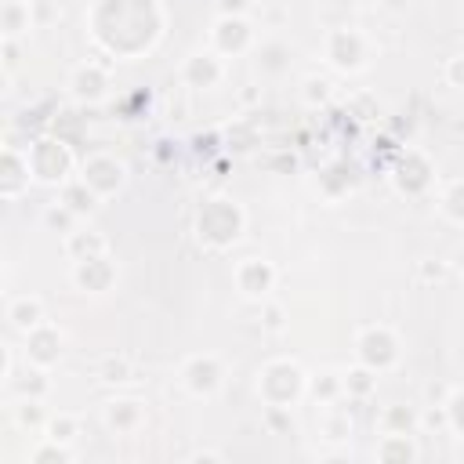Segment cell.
I'll use <instances>...</instances> for the list:
<instances>
[{
	"label": "cell",
	"instance_id": "1",
	"mask_svg": "<svg viewBox=\"0 0 464 464\" xmlns=\"http://www.w3.org/2000/svg\"><path fill=\"white\" fill-rule=\"evenodd\" d=\"M196 232H199V239L207 243V246H232L239 236H243V210L232 203V199H225V196H214V199H207L203 207H199V214H196Z\"/></svg>",
	"mask_w": 464,
	"mask_h": 464
},
{
	"label": "cell",
	"instance_id": "2",
	"mask_svg": "<svg viewBox=\"0 0 464 464\" xmlns=\"http://www.w3.org/2000/svg\"><path fill=\"white\" fill-rule=\"evenodd\" d=\"M25 156H29V170H33L36 181L65 185L69 174H72V152L62 138H36Z\"/></svg>",
	"mask_w": 464,
	"mask_h": 464
},
{
	"label": "cell",
	"instance_id": "3",
	"mask_svg": "<svg viewBox=\"0 0 464 464\" xmlns=\"http://www.w3.org/2000/svg\"><path fill=\"white\" fill-rule=\"evenodd\" d=\"M257 392L265 395L268 406H290L301 392H304V373L297 362L290 359H279V362H268L261 370V381H257Z\"/></svg>",
	"mask_w": 464,
	"mask_h": 464
},
{
	"label": "cell",
	"instance_id": "4",
	"mask_svg": "<svg viewBox=\"0 0 464 464\" xmlns=\"http://www.w3.org/2000/svg\"><path fill=\"white\" fill-rule=\"evenodd\" d=\"M355 355H359L362 366H370L377 373V370H388V366L399 362V341H395V334L388 326H370V330L359 334Z\"/></svg>",
	"mask_w": 464,
	"mask_h": 464
},
{
	"label": "cell",
	"instance_id": "5",
	"mask_svg": "<svg viewBox=\"0 0 464 464\" xmlns=\"http://www.w3.org/2000/svg\"><path fill=\"white\" fill-rule=\"evenodd\" d=\"M323 51H326V62L341 72H359L366 65V40L355 29H334Z\"/></svg>",
	"mask_w": 464,
	"mask_h": 464
},
{
	"label": "cell",
	"instance_id": "6",
	"mask_svg": "<svg viewBox=\"0 0 464 464\" xmlns=\"http://www.w3.org/2000/svg\"><path fill=\"white\" fill-rule=\"evenodd\" d=\"M80 178H83L98 196H112V192H120V188H123V178H127V174H123V163H120L116 156L98 152V156L83 160Z\"/></svg>",
	"mask_w": 464,
	"mask_h": 464
},
{
	"label": "cell",
	"instance_id": "7",
	"mask_svg": "<svg viewBox=\"0 0 464 464\" xmlns=\"http://www.w3.org/2000/svg\"><path fill=\"white\" fill-rule=\"evenodd\" d=\"M181 381L192 395H214L225 381V370L214 355H192L185 366H181Z\"/></svg>",
	"mask_w": 464,
	"mask_h": 464
},
{
	"label": "cell",
	"instance_id": "8",
	"mask_svg": "<svg viewBox=\"0 0 464 464\" xmlns=\"http://www.w3.org/2000/svg\"><path fill=\"white\" fill-rule=\"evenodd\" d=\"M72 283H76L83 294H105V290L116 283V265L109 261V254L83 257V261L72 265Z\"/></svg>",
	"mask_w": 464,
	"mask_h": 464
},
{
	"label": "cell",
	"instance_id": "9",
	"mask_svg": "<svg viewBox=\"0 0 464 464\" xmlns=\"http://www.w3.org/2000/svg\"><path fill=\"white\" fill-rule=\"evenodd\" d=\"M236 286H239L243 297L261 301L276 286V268L268 261H261V257H246V261L236 265Z\"/></svg>",
	"mask_w": 464,
	"mask_h": 464
},
{
	"label": "cell",
	"instance_id": "10",
	"mask_svg": "<svg viewBox=\"0 0 464 464\" xmlns=\"http://www.w3.org/2000/svg\"><path fill=\"white\" fill-rule=\"evenodd\" d=\"M25 359H29L33 366H40V370L54 366V362L62 359V330H54V326H47V323L33 326V330L25 334Z\"/></svg>",
	"mask_w": 464,
	"mask_h": 464
},
{
	"label": "cell",
	"instance_id": "11",
	"mask_svg": "<svg viewBox=\"0 0 464 464\" xmlns=\"http://www.w3.org/2000/svg\"><path fill=\"white\" fill-rule=\"evenodd\" d=\"M250 40H254V29L243 14H221L214 22V47L221 54H243L250 47Z\"/></svg>",
	"mask_w": 464,
	"mask_h": 464
},
{
	"label": "cell",
	"instance_id": "12",
	"mask_svg": "<svg viewBox=\"0 0 464 464\" xmlns=\"http://www.w3.org/2000/svg\"><path fill=\"white\" fill-rule=\"evenodd\" d=\"M33 181V170H29V156H18L14 149H4V160H0V196L4 199H18Z\"/></svg>",
	"mask_w": 464,
	"mask_h": 464
},
{
	"label": "cell",
	"instance_id": "13",
	"mask_svg": "<svg viewBox=\"0 0 464 464\" xmlns=\"http://www.w3.org/2000/svg\"><path fill=\"white\" fill-rule=\"evenodd\" d=\"M221 76H225L221 58L210 54V51H199V54L185 58V65H181V80H185L188 87H199V91H203V87H214Z\"/></svg>",
	"mask_w": 464,
	"mask_h": 464
},
{
	"label": "cell",
	"instance_id": "14",
	"mask_svg": "<svg viewBox=\"0 0 464 464\" xmlns=\"http://www.w3.org/2000/svg\"><path fill=\"white\" fill-rule=\"evenodd\" d=\"M428 181H431V163H428L424 156H417V152H406V156L399 160V167H395V185H399V192L417 196V192L428 188Z\"/></svg>",
	"mask_w": 464,
	"mask_h": 464
},
{
	"label": "cell",
	"instance_id": "15",
	"mask_svg": "<svg viewBox=\"0 0 464 464\" xmlns=\"http://www.w3.org/2000/svg\"><path fill=\"white\" fill-rule=\"evenodd\" d=\"M72 94L80 98V102H102L105 98V91H109V76H105V69L102 65H94V62H87V65H80L76 72H72Z\"/></svg>",
	"mask_w": 464,
	"mask_h": 464
},
{
	"label": "cell",
	"instance_id": "16",
	"mask_svg": "<svg viewBox=\"0 0 464 464\" xmlns=\"http://www.w3.org/2000/svg\"><path fill=\"white\" fill-rule=\"evenodd\" d=\"M98 192L83 181V178H72V181H65L62 185V196H58V203H65L76 218H87V214H94V207H98Z\"/></svg>",
	"mask_w": 464,
	"mask_h": 464
},
{
	"label": "cell",
	"instance_id": "17",
	"mask_svg": "<svg viewBox=\"0 0 464 464\" xmlns=\"http://www.w3.org/2000/svg\"><path fill=\"white\" fill-rule=\"evenodd\" d=\"M7 323H11L14 330L29 334L33 326L44 323V304H40L36 297H14V301L7 304Z\"/></svg>",
	"mask_w": 464,
	"mask_h": 464
},
{
	"label": "cell",
	"instance_id": "18",
	"mask_svg": "<svg viewBox=\"0 0 464 464\" xmlns=\"http://www.w3.org/2000/svg\"><path fill=\"white\" fill-rule=\"evenodd\" d=\"M109 250V243H105V236H98V232H69L65 236V254L72 257V261H83V257H98V254H105Z\"/></svg>",
	"mask_w": 464,
	"mask_h": 464
},
{
	"label": "cell",
	"instance_id": "19",
	"mask_svg": "<svg viewBox=\"0 0 464 464\" xmlns=\"http://www.w3.org/2000/svg\"><path fill=\"white\" fill-rule=\"evenodd\" d=\"M105 420H109V428H112V431H134V428L141 424V402H134V399L109 402Z\"/></svg>",
	"mask_w": 464,
	"mask_h": 464
},
{
	"label": "cell",
	"instance_id": "20",
	"mask_svg": "<svg viewBox=\"0 0 464 464\" xmlns=\"http://www.w3.org/2000/svg\"><path fill=\"white\" fill-rule=\"evenodd\" d=\"M33 25V14H29V4H22V0H7L4 4V36H18V33H25Z\"/></svg>",
	"mask_w": 464,
	"mask_h": 464
},
{
	"label": "cell",
	"instance_id": "21",
	"mask_svg": "<svg viewBox=\"0 0 464 464\" xmlns=\"http://www.w3.org/2000/svg\"><path fill=\"white\" fill-rule=\"evenodd\" d=\"M377 457H381V460H395V457H399V460H413V457H417V450H413V442H410L406 435L392 431V435L377 446Z\"/></svg>",
	"mask_w": 464,
	"mask_h": 464
},
{
	"label": "cell",
	"instance_id": "22",
	"mask_svg": "<svg viewBox=\"0 0 464 464\" xmlns=\"http://www.w3.org/2000/svg\"><path fill=\"white\" fill-rule=\"evenodd\" d=\"M286 44H279V40H272V44H261V51H257V65H261V72H283L286 69Z\"/></svg>",
	"mask_w": 464,
	"mask_h": 464
},
{
	"label": "cell",
	"instance_id": "23",
	"mask_svg": "<svg viewBox=\"0 0 464 464\" xmlns=\"http://www.w3.org/2000/svg\"><path fill=\"white\" fill-rule=\"evenodd\" d=\"M341 381H344V392H348V395H359V399H362V395H370V392H373V384H377V381H373V370H370V366L348 370V373H344Z\"/></svg>",
	"mask_w": 464,
	"mask_h": 464
},
{
	"label": "cell",
	"instance_id": "24",
	"mask_svg": "<svg viewBox=\"0 0 464 464\" xmlns=\"http://www.w3.org/2000/svg\"><path fill=\"white\" fill-rule=\"evenodd\" d=\"M442 210H446V218H453V221L464 225V181H453V185L446 188V196H442Z\"/></svg>",
	"mask_w": 464,
	"mask_h": 464
},
{
	"label": "cell",
	"instance_id": "25",
	"mask_svg": "<svg viewBox=\"0 0 464 464\" xmlns=\"http://www.w3.org/2000/svg\"><path fill=\"white\" fill-rule=\"evenodd\" d=\"M44 221L51 225V228H58V232H72V225H76V214L65 207V203H58V207H47V214H44Z\"/></svg>",
	"mask_w": 464,
	"mask_h": 464
},
{
	"label": "cell",
	"instance_id": "26",
	"mask_svg": "<svg viewBox=\"0 0 464 464\" xmlns=\"http://www.w3.org/2000/svg\"><path fill=\"white\" fill-rule=\"evenodd\" d=\"M312 392H315L319 399H334L337 392H344V381H341L337 373H319V377L312 381Z\"/></svg>",
	"mask_w": 464,
	"mask_h": 464
},
{
	"label": "cell",
	"instance_id": "27",
	"mask_svg": "<svg viewBox=\"0 0 464 464\" xmlns=\"http://www.w3.org/2000/svg\"><path fill=\"white\" fill-rule=\"evenodd\" d=\"M29 460H33V464H47V460H72V453L65 450V442H54V439H51V446L33 450V453H29Z\"/></svg>",
	"mask_w": 464,
	"mask_h": 464
},
{
	"label": "cell",
	"instance_id": "28",
	"mask_svg": "<svg viewBox=\"0 0 464 464\" xmlns=\"http://www.w3.org/2000/svg\"><path fill=\"white\" fill-rule=\"evenodd\" d=\"M384 428H388V431L406 435V431L413 428V413H410V410H402V406H395V410H388V413H384Z\"/></svg>",
	"mask_w": 464,
	"mask_h": 464
},
{
	"label": "cell",
	"instance_id": "29",
	"mask_svg": "<svg viewBox=\"0 0 464 464\" xmlns=\"http://www.w3.org/2000/svg\"><path fill=\"white\" fill-rule=\"evenodd\" d=\"M47 439H54V442H72V435H76V420L72 417H54L51 424H47Z\"/></svg>",
	"mask_w": 464,
	"mask_h": 464
},
{
	"label": "cell",
	"instance_id": "30",
	"mask_svg": "<svg viewBox=\"0 0 464 464\" xmlns=\"http://www.w3.org/2000/svg\"><path fill=\"white\" fill-rule=\"evenodd\" d=\"M102 377H105L109 384L130 381V366H127V359H105V366H102Z\"/></svg>",
	"mask_w": 464,
	"mask_h": 464
},
{
	"label": "cell",
	"instance_id": "31",
	"mask_svg": "<svg viewBox=\"0 0 464 464\" xmlns=\"http://www.w3.org/2000/svg\"><path fill=\"white\" fill-rule=\"evenodd\" d=\"M18 420H22L25 428H36V424L44 420V410H40V399H25V402L18 406Z\"/></svg>",
	"mask_w": 464,
	"mask_h": 464
},
{
	"label": "cell",
	"instance_id": "32",
	"mask_svg": "<svg viewBox=\"0 0 464 464\" xmlns=\"http://www.w3.org/2000/svg\"><path fill=\"white\" fill-rule=\"evenodd\" d=\"M446 420H450L457 431H464V388L453 392V399H450V406H446Z\"/></svg>",
	"mask_w": 464,
	"mask_h": 464
},
{
	"label": "cell",
	"instance_id": "33",
	"mask_svg": "<svg viewBox=\"0 0 464 464\" xmlns=\"http://www.w3.org/2000/svg\"><path fill=\"white\" fill-rule=\"evenodd\" d=\"M304 87H308V91H304L308 102H326V94H330V83H326V80H315V76L304 80Z\"/></svg>",
	"mask_w": 464,
	"mask_h": 464
},
{
	"label": "cell",
	"instance_id": "34",
	"mask_svg": "<svg viewBox=\"0 0 464 464\" xmlns=\"http://www.w3.org/2000/svg\"><path fill=\"white\" fill-rule=\"evenodd\" d=\"M250 7V0H218V11L221 14H243Z\"/></svg>",
	"mask_w": 464,
	"mask_h": 464
},
{
	"label": "cell",
	"instance_id": "35",
	"mask_svg": "<svg viewBox=\"0 0 464 464\" xmlns=\"http://www.w3.org/2000/svg\"><path fill=\"white\" fill-rule=\"evenodd\" d=\"M4 65H7V69H14V65H18V47H14V40H11V36H4Z\"/></svg>",
	"mask_w": 464,
	"mask_h": 464
},
{
	"label": "cell",
	"instance_id": "36",
	"mask_svg": "<svg viewBox=\"0 0 464 464\" xmlns=\"http://www.w3.org/2000/svg\"><path fill=\"white\" fill-rule=\"evenodd\" d=\"M265 326H268V330H279V326H283V308L268 304V308H265Z\"/></svg>",
	"mask_w": 464,
	"mask_h": 464
},
{
	"label": "cell",
	"instance_id": "37",
	"mask_svg": "<svg viewBox=\"0 0 464 464\" xmlns=\"http://www.w3.org/2000/svg\"><path fill=\"white\" fill-rule=\"evenodd\" d=\"M348 431H352V424H348V420H337V417H334V420L326 424V435H330V439H344Z\"/></svg>",
	"mask_w": 464,
	"mask_h": 464
},
{
	"label": "cell",
	"instance_id": "38",
	"mask_svg": "<svg viewBox=\"0 0 464 464\" xmlns=\"http://www.w3.org/2000/svg\"><path fill=\"white\" fill-rule=\"evenodd\" d=\"M446 72H450V80H453V83H460V87H464V58H453Z\"/></svg>",
	"mask_w": 464,
	"mask_h": 464
}]
</instances>
